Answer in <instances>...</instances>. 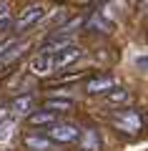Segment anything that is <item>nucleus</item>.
<instances>
[{"mask_svg":"<svg viewBox=\"0 0 148 151\" xmlns=\"http://www.w3.org/2000/svg\"><path fill=\"white\" fill-rule=\"evenodd\" d=\"M113 126L118 131H123V134H128V136H136L143 129V116L136 108H121V111L113 113Z\"/></svg>","mask_w":148,"mask_h":151,"instance_id":"nucleus-1","label":"nucleus"},{"mask_svg":"<svg viewBox=\"0 0 148 151\" xmlns=\"http://www.w3.org/2000/svg\"><path fill=\"white\" fill-rule=\"evenodd\" d=\"M78 126L73 124H60V121H55V124H50V129H48V139L53 141V144H73V141H78Z\"/></svg>","mask_w":148,"mask_h":151,"instance_id":"nucleus-2","label":"nucleus"},{"mask_svg":"<svg viewBox=\"0 0 148 151\" xmlns=\"http://www.w3.org/2000/svg\"><path fill=\"white\" fill-rule=\"evenodd\" d=\"M50 55H53V70H63V68H68L70 63H75V60L83 55V50H80V45L70 43V45H65V48L55 50V53H50Z\"/></svg>","mask_w":148,"mask_h":151,"instance_id":"nucleus-3","label":"nucleus"},{"mask_svg":"<svg viewBox=\"0 0 148 151\" xmlns=\"http://www.w3.org/2000/svg\"><path fill=\"white\" fill-rule=\"evenodd\" d=\"M43 5H28L25 10H20V15H18V20L13 23V28H15L18 33L20 30H25V28H30V25H35L38 20L43 18Z\"/></svg>","mask_w":148,"mask_h":151,"instance_id":"nucleus-4","label":"nucleus"},{"mask_svg":"<svg viewBox=\"0 0 148 151\" xmlns=\"http://www.w3.org/2000/svg\"><path fill=\"white\" fill-rule=\"evenodd\" d=\"M113 88H116V78H113V76H95V78L88 81L85 91H88L90 96H103V93L113 91Z\"/></svg>","mask_w":148,"mask_h":151,"instance_id":"nucleus-5","label":"nucleus"},{"mask_svg":"<svg viewBox=\"0 0 148 151\" xmlns=\"http://www.w3.org/2000/svg\"><path fill=\"white\" fill-rule=\"evenodd\" d=\"M78 144H80V151H101V134L98 129L88 126L78 134Z\"/></svg>","mask_w":148,"mask_h":151,"instance_id":"nucleus-6","label":"nucleus"},{"mask_svg":"<svg viewBox=\"0 0 148 151\" xmlns=\"http://www.w3.org/2000/svg\"><path fill=\"white\" fill-rule=\"evenodd\" d=\"M10 111H13V119H28L35 111V98L33 96H18L10 103Z\"/></svg>","mask_w":148,"mask_h":151,"instance_id":"nucleus-7","label":"nucleus"},{"mask_svg":"<svg viewBox=\"0 0 148 151\" xmlns=\"http://www.w3.org/2000/svg\"><path fill=\"white\" fill-rule=\"evenodd\" d=\"M30 70L35 76H48V73H53V55L50 53H38L35 58H33V63H30Z\"/></svg>","mask_w":148,"mask_h":151,"instance_id":"nucleus-8","label":"nucleus"},{"mask_svg":"<svg viewBox=\"0 0 148 151\" xmlns=\"http://www.w3.org/2000/svg\"><path fill=\"white\" fill-rule=\"evenodd\" d=\"M53 141L48 136H40V134H28L25 136V149L28 151H50Z\"/></svg>","mask_w":148,"mask_h":151,"instance_id":"nucleus-9","label":"nucleus"},{"mask_svg":"<svg viewBox=\"0 0 148 151\" xmlns=\"http://www.w3.org/2000/svg\"><path fill=\"white\" fill-rule=\"evenodd\" d=\"M45 111H53V113H65L73 108V101L70 98H45Z\"/></svg>","mask_w":148,"mask_h":151,"instance_id":"nucleus-10","label":"nucleus"},{"mask_svg":"<svg viewBox=\"0 0 148 151\" xmlns=\"http://www.w3.org/2000/svg\"><path fill=\"white\" fill-rule=\"evenodd\" d=\"M28 121H30V126H50V124H55V113L53 111H33L28 116Z\"/></svg>","mask_w":148,"mask_h":151,"instance_id":"nucleus-11","label":"nucleus"},{"mask_svg":"<svg viewBox=\"0 0 148 151\" xmlns=\"http://www.w3.org/2000/svg\"><path fill=\"white\" fill-rule=\"evenodd\" d=\"M106 101H108V103H118V106H123V103L131 101V93L123 91V88H113V91L106 93Z\"/></svg>","mask_w":148,"mask_h":151,"instance_id":"nucleus-12","label":"nucleus"},{"mask_svg":"<svg viewBox=\"0 0 148 151\" xmlns=\"http://www.w3.org/2000/svg\"><path fill=\"white\" fill-rule=\"evenodd\" d=\"M13 131H15V119H5V116H3V119H0V144L10 139Z\"/></svg>","mask_w":148,"mask_h":151,"instance_id":"nucleus-13","label":"nucleus"},{"mask_svg":"<svg viewBox=\"0 0 148 151\" xmlns=\"http://www.w3.org/2000/svg\"><path fill=\"white\" fill-rule=\"evenodd\" d=\"M13 28V18H10V8L8 3H0V33H5Z\"/></svg>","mask_w":148,"mask_h":151,"instance_id":"nucleus-14","label":"nucleus"},{"mask_svg":"<svg viewBox=\"0 0 148 151\" xmlns=\"http://www.w3.org/2000/svg\"><path fill=\"white\" fill-rule=\"evenodd\" d=\"M15 43H18V40H3V43H0V55L5 53V50H10L13 45H15Z\"/></svg>","mask_w":148,"mask_h":151,"instance_id":"nucleus-15","label":"nucleus"}]
</instances>
